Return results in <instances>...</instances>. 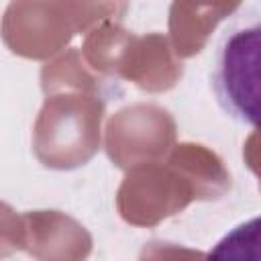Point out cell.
Listing matches in <instances>:
<instances>
[{
	"instance_id": "cell-1",
	"label": "cell",
	"mask_w": 261,
	"mask_h": 261,
	"mask_svg": "<svg viewBox=\"0 0 261 261\" xmlns=\"http://www.w3.org/2000/svg\"><path fill=\"white\" fill-rule=\"evenodd\" d=\"M210 90L226 116L261 128V4L243 6L220 31L210 59Z\"/></svg>"
},
{
	"instance_id": "cell-2",
	"label": "cell",
	"mask_w": 261,
	"mask_h": 261,
	"mask_svg": "<svg viewBox=\"0 0 261 261\" xmlns=\"http://www.w3.org/2000/svg\"><path fill=\"white\" fill-rule=\"evenodd\" d=\"M210 257H247L261 259V216H255L230 232H226L216 247L208 253Z\"/></svg>"
}]
</instances>
